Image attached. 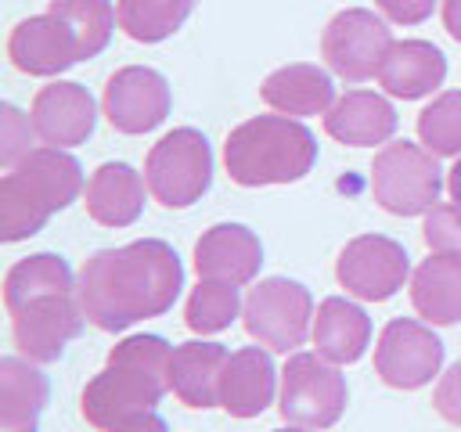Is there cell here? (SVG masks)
Returning a JSON list of instances; mask_svg holds the SVG:
<instances>
[{
	"label": "cell",
	"mask_w": 461,
	"mask_h": 432,
	"mask_svg": "<svg viewBox=\"0 0 461 432\" xmlns=\"http://www.w3.org/2000/svg\"><path fill=\"white\" fill-rule=\"evenodd\" d=\"M47 407V374L32 360H0V432H40V414Z\"/></svg>",
	"instance_id": "cell-25"
},
{
	"label": "cell",
	"mask_w": 461,
	"mask_h": 432,
	"mask_svg": "<svg viewBox=\"0 0 461 432\" xmlns=\"http://www.w3.org/2000/svg\"><path fill=\"white\" fill-rule=\"evenodd\" d=\"M432 403H436V410H439L443 421H450V425L461 428V360L450 364V371L439 378V385L432 392Z\"/></svg>",
	"instance_id": "cell-32"
},
{
	"label": "cell",
	"mask_w": 461,
	"mask_h": 432,
	"mask_svg": "<svg viewBox=\"0 0 461 432\" xmlns=\"http://www.w3.org/2000/svg\"><path fill=\"white\" fill-rule=\"evenodd\" d=\"M263 101L277 112V115H324L335 104V86L331 76L310 61H295V65H281L274 68L263 86H259Z\"/></svg>",
	"instance_id": "cell-22"
},
{
	"label": "cell",
	"mask_w": 461,
	"mask_h": 432,
	"mask_svg": "<svg viewBox=\"0 0 461 432\" xmlns=\"http://www.w3.org/2000/svg\"><path fill=\"white\" fill-rule=\"evenodd\" d=\"M194 11V0H115L119 29L137 43L169 40Z\"/></svg>",
	"instance_id": "cell-26"
},
{
	"label": "cell",
	"mask_w": 461,
	"mask_h": 432,
	"mask_svg": "<svg viewBox=\"0 0 461 432\" xmlns=\"http://www.w3.org/2000/svg\"><path fill=\"white\" fill-rule=\"evenodd\" d=\"M274 432H313V428H299V425H288V428H274Z\"/></svg>",
	"instance_id": "cell-37"
},
{
	"label": "cell",
	"mask_w": 461,
	"mask_h": 432,
	"mask_svg": "<svg viewBox=\"0 0 461 432\" xmlns=\"http://www.w3.org/2000/svg\"><path fill=\"white\" fill-rule=\"evenodd\" d=\"M317 162V137L292 115H256L227 133L223 166L241 187L295 184Z\"/></svg>",
	"instance_id": "cell-5"
},
{
	"label": "cell",
	"mask_w": 461,
	"mask_h": 432,
	"mask_svg": "<svg viewBox=\"0 0 461 432\" xmlns=\"http://www.w3.org/2000/svg\"><path fill=\"white\" fill-rule=\"evenodd\" d=\"M83 166L65 148H32L0 180V238L25 241L83 194Z\"/></svg>",
	"instance_id": "cell-4"
},
{
	"label": "cell",
	"mask_w": 461,
	"mask_h": 432,
	"mask_svg": "<svg viewBox=\"0 0 461 432\" xmlns=\"http://www.w3.org/2000/svg\"><path fill=\"white\" fill-rule=\"evenodd\" d=\"M144 176L126 162H104L83 187L86 216L101 227H130L144 212Z\"/></svg>",
	"instance_id": "cell-18"
},
{
	"label": "cell",
	"mask_w": 461,
	"mask_h": 432,
	"mask_svg": "<svg viewBox=\"0 0 461 432\" xmlns=\"http://www.w3.org/2000/svg\"><path fill=\"white\" fill-rule=\"evenodd\" d=\"M310 338H313V346L324 360L353 364L371 346V317L357 302H349L342 295H328L313 313Z\"/></svg>",
	"instance_id": "cell-23"
},
{
	"label": "cell",
	"mask_w": 461,
	"mask_h": 432,
	"mask_svg": "<svg viewBox=\"0 0 461 432\" xmlns=\"http://www.w3.org/2000/svg\"><path fill=\"white\" fill-rule=\"evenodd\" d=\"M443 367L439 335L411 317H396L382 328L375 346V374L393 389H421Z\"/></svg>",
	"instance_id": "cell-12"
},
{
	"label": "cell",
	"mask_w": 461,
	"mask_h": 432,
	"mask_svg": "<svg viewBox=\"0 0 461 432\" xmlns=\"http://www.w3.org/2000/svg\"><path fill=\"white\" fill-rule=\"evenodd\" d=\"M447 191H450V202L461 205V155H457V162H454L450 173H447Z\"/></svg>",
	"instance_id": "cell-36"
},
{
	"label": "cell",
	"mask_w": 461,
	"mask_h": 432,
	"mask_svg": "<svg viewBox=\"0 0 461 432\" xmlns=\"http://www.w3.org/2000/svg\"><path fill=\"white\" fill-rule=\"evenodd\" d=\"M169 353L162 335H130L115 342L104 371H97L79 396L83 418L108 432L130 414L155 410L169 389Z\"/></svg>",
	"instance_id": "cell-3"
},
{
	"label": "cell",
	"mask_w": 461,
	"mask_h": 432,
	"mask_svg": "<svg viewBox=\"0 0 461 432\" xmlns=\"http://www.w3.org/2000/svg\"><path fill=\"white\" fill-rule=\"evenodd\" d=\"M227 349L220 342H184L169 353V392L191 407L209 410L220 407V378L227 364Z\"/></svg>",
	"instance_id": "cell-19"
},
{
	"label": "cell",
	"mask_w": 461,
	"mask_h": 432,
	"mask_svg": "<svg viewBox=\"0 0 461 432\" xmlns=\"http://www.w3.org/2000/svg\"><path fill=\"white\" fill-rule=\"evenodd\" d=\"M108 432H169V425L155 414V410H140V414H130V418H122L115 428H108Z\"/></svg>",
	"instance_id": "cell-34"
},
{
	"label": "cell",
	"mask_w": 461,
	"mask_h": 432,
	"mask_svg": "<svg viewBox=\"0 0 461 432\" xmlns=\"http://www.w3.org/2000/svg\"><path fill=\"white\" fill-rule=\"evenodd\" d=\"M396 108L375 90H346L324 112V133L349 148L389 144L396 133Z\"/></svg>",
	"instance_id": "cell-17"
},
{
	"label": "cell",
	"mask_w": 461,
	"mask_h": 432,
	"mask_svg": "<svg viewBox=\"0 0 461 432\" xmlns=\"http://www.w3.org/2000/svg\"><path fill=\"white\" fill-rule=\"evenodd\" d=\"M144 180L158 205L187 209L212 184V148L202 130L176 126L158 144H151L144 158Z\"/></svg>",
	"instance_id": "cell-6"
},
{
	"label": "cell",
	"mask_w": 461,
	"mask_h": 432,
	"mask_svg": "<svg viewBox=\"0 0 461 432\" xmlns=\"http://www.w3.org/2000/svg\"><path fill=\"white\" fill-rule=\"evenodd\" d=\"M443 29L461 43V0H443Z\"/></svg>",
	"instance_id": "cell-35"
},
{
	"label": "cell",
	"mask_w": 461,
	"mask_h": 432,
	"mask_svg": "<svg viewBox=\"0 0 461 432\" xmlns=\"http://www.w3.org/2000/svg\"><path fill=\"white\" fill-rule=\"evenodd\" d=\"M32 119H25L14 104H4L0 108V162L11 169V166H18L32 148H29V140H32Z\"/></svg>",
	"instance_id": "cell-31"
},
{
	"label": "cell",
	"mask_w": 461,
	"mask_h": 432,
	"mask_svg": "<svg viewBox=\"0 0 461 432\" xmlns=\"http://www.w3.org/2000/svg\"><path fill=\"white\" fill-rule=\"evenodd\" d=\"M47 11L72 25L76 43H79V61L97 58L108 47V40L115 32V22H119L112 0H50Z\"/></svg>",
	"instance_id": "cell-27"
},
{
	"label": "cell",
	"mask_w": 461,
	"mask_h": 432,
	"mask_svg": "<svg viewBox=\"0 0 461 432\" xmlns=\"http://www.w3.org/2000/svg\"><path fill=\"white\" fill-rule=\"evenodd\" d=\"M184 288V263L162 238L97 248L79 270V306L101 331H126L137 320L173 310Z\"/></svg>",
	"instance_id": "cell-1"
},
{
	"label": "cell",
	"mask_w": 461,
	"mask_h": 432,
	"mask_svg": "<svg viewBox=\"0 0 461 432\" xmlns=\"http://www.w3.org/2000/svg\"><path fill=\"white\" fill-rule=\"evenodd\" d=\"M411 302L425 324H457L461 320V259L432 252L411 274Z\"/></svg>",
	"instance_id": "cell-24"
},
{
	"label": "cell",
	"mask_w": 461,
	"mask_h": 432,
	"mask_svg": "<svg viewBox=\"0 0 461 432\" xmlns=\"http://www.w3.org/2000/svg\"><path fill=\"white\" fill-rule=\"evenodd\" d=\"M259 266H263V245L245 223H212L194 241L198 277L230 281V284L241 288V284L256 281Z\"/></svg>",
	"instance_id": "cell-16"
},
{
	"label": "cell",
	"mask_w": 461,
	"mask_h": 432,
	"mask_svg": "<svg viewBox=\"0 0 461 432\" xmlns=\"http://www.w3.org/2000/svg\"><path fill=\"white\" fill-rule=\"evenodd\" d=\"M375 7L396 25H421L436 11V0H375Z\"/></svg>",
	"instance_id": "cell-33"
},
{
	"label": "cell",
	"mask_w": 461,
	"mask_h": 432,
	"mask_svg": "<svg viewBox=\"0 0 461 432\" xmlns=\"http://www.w3.org/2000/svg\"><path fill=\"white\" fill-rule=\"evenodd\" d=\"M238 310H241L238 284L202 277V281L191 288V295H187L184 320H187V328L198 331V335H216V331L230 328V320L238 317Z\"/></svg>",
	"instance_id": "cell-28"
},
{
	"label": "cell",
	"mask_w": 461,
	"mask_h": 432,
	"mask_svg": "<svg viewBox=\"0 0 461 432\" xmlns=\"http://www.w3.org/2000/svg\"><path fill=\"white\" fill-rule=\"evenodd\" d=\"M7 58L25 76H61L79 61V43L68 22L58 14H32L7 36Z\"/></svg>",
	"instance_id": "cell-15"
},
{
	"label": "cell",
	"mask_w": 461,
	"mask_h": 432,
	"mask_svg": "<svg viewBox=\"0 0 461 432\" xmlns=\"http://www.w3.org/2000/svg\"><path fill=\"white\" fill-rule=\"evenodd\" d=\"M421 144L389 140L371 162V194L393 216H421L439 202L443 169Z\"/></svg>",
	"instance_id": "cell-7"
},
{
	"label": "cell",
	"mask_w": 461,
	"mask_h": 432,
	"mask_svg": "<svg viewBox=\"0 0 461 432\" xmlns=\"http://www.w3.org/2000/svg\"><path fill=\"white\" fill-rule=\"evenodd\" d=\"M79 281L58 252H36L18 259L4 277V306L11 313V335L25 360L54 364L65 346L83 331Z\"/></svg>",
	"instance_id": "cell-2"
},
{
	"label": "cell",
	"mask_w": 461,
	"mask_h": 432,
	"mask_svg": "<svg viewBox=\"0 0 461 432\" xmlns=\"http://www.w3.org/2000/svg\"><path fill=\"white\" fill-rule=\"evenodd\" d=\"M335 277L349 295L364 302H385L411 277V256L385 234H360L339 252Z\"/></svg>",
	"instance_id": "cell-11"
},
{
	"label": "cell",
	"mask_w": 461,
	"mask_h": 432,
	"mask_svg": "<svg viewBox=\"0 0 461 432\" xmlns=\"http://www.w3.org/2000/svg\"><path fill=\"white\" fill-rule=\"evenodd\" d=\"M274 360L259 346H245L227 356L220 378V407L230 418H256L274 403Z\"/></svg>",
	"instance_id": "cell-20"
},
{
	"label": "cell",
	"mask_w": 461,
	"mask_h": 432,
	"mask_svg": "<svg viewBox=\"0 0 461 432\" xmlns=\"http://www.w3.org/2000/svg\"><path fill=\"white\" fill-rule=\"evenodd\" d=\"M443 79H447V58L429 40L393 43V50L385 54V61L378 68V86L400 101H418V97L432 94L436 86H443Z\"/></svg>",
	"instance_id": "cell-21"
},
{
	"label": "cell",
	"mask_w": 461,
	"mask_h": 432,
	"mask_svg": "<svg viewBox=\"0 0 461 432\" xmlns=\"http://www.w3.org/2000/svg\"><path fill=\"white\" fill-rule=\"evenodd\" d=\"M241 320L259 346L274 353H292L313 331V299L299 281L267 277L249 292Z\"/></svg>",
	"instance_id": "cell-9"
},
{
	"label": "cell",
	"mask_w": 461,
	"mask_h": 432,
	"mask_svg": "<svg viewBox=\"0 0 461 432\" xmlns=\"http://www.w3.org/2000/svg\"><path fill=\"white\" fill-rule=\"evenodd\" d=\"M418 137L432 155H461V90H443L421 108Z\"/></svg>",
	"instance_id": "cell-29"
},
{
	"label": "cell",
	"mask_w": 461,
	"mask_h": 432,
	"mask_svg": "<svg viewBox=\"0 0 461 432\" xmlns=\"http://www.w3.org/2000/svg\"><path fill=\"white\" fill-rule=\"evenodd\" d=\"M169 104H173V94H169L166 76L148 65H126L112 72L104 97H101V108L112 130L130 133V137L148 133L158 122H166Z\"/></svg>",
	"instance_id": "cell-13"
},
{
	"label": "cell",
	"mask_w": 461,
	"mask_h": 432,
	"mask_svg": "<svg viewBox=\"0 0 461 432\" xmlns=\"http://www.w3.org/2000/svg\"><path fill=\"white\" fill-rule=\"evenodd\" d=\"M346 378L321 353H292L281 371V418L299 428H331L346 410Z\"/></svg>",
	"instance_id": "cell-8"
},
{
	"label": "cell",
	"mask_w": 461,
	"mask_h": 432,
	"mask_svg": "<svg viewBox=\"0 0 461 432\" xmlns=\"http://www.w3.org/2000/svg\"><path fill=\"white\" fill-rule=\"evenodd\" d=\"M425 245L432 252H447V256H457L461 259V205H432L425 212Z\"/></svg>",
	"instance_id": "cell-30"
},
{
	"label": "cell",
	"mask_w": 461,
	"mask_h": 432,
	"mask_svg": "<svg viewBox=\"0 0 461 432\" xmlns=\"http://www.w3.org/2000/svg\"><path fill=\"white\" fill-rule=\"evenodd\" d=\"M29 119H32V130H36V137L43 144H50V148H76V144H83L94 133L97 104H94L86 86L54 79V83L36 90Z\"/></svg>",
	"instance_id": "cell-14"
},
{
	"label": "cell",
	"mask_w": 461,
	"mask_h": 432,
	"mask_svg": "<svg viewBox=\"0 0 461 432\" xmlns=\"http://www.w3.org/2000/svg\"><path fill=\"white\" fill-rule=\"evenodd\" d=\"M389 50H393V32L367 7L339 11L321 32V54H324L328 68L349 83H364V79L378 76Z\"/></svg>",
	"instance_id": "cell-10"
}]
</instances>
